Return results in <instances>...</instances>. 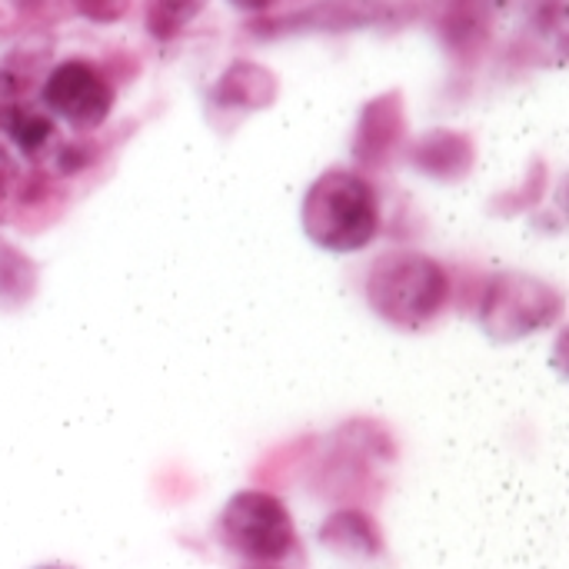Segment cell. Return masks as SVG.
<instances>
[{
  "mask_svg": "<svg viewBox=\"0 0 569 569\" xmlns=\"http://www.w3.org/2000/svg\"><path fill=\"white\" fill-rule=\"evenodd\" d=\"M303 230L323 250H363L380 230L373 187L353 170H327L303 197Z\"/></svg>",
  "mask_w": 569,
  "mask_h": 569,
  "instance_id": "cell-1",
  "label": "cell"
},
{
  "mask_svg": "<svg viewBox=\"0 0 569 569\" xmlns=\"http://www.w3.org/2000/svg\"><path fill=\"white\" fill-rule=\"evenodd\" d=\"M367 293L373 310L390 323L420 327L440 313L447 300V277L423 253H387L373 263Z\"/></svg>",
  "mask_w": 569,
  "mask_h": 569,
  "instance_id": "cell-2",
  "label": "cell"
},
{
  "mask_svg": "<svg viewBox=\"0 0 569 569\" xmlns=\"http://www.w3.org/2000/svg\"><path fill=\"white\" fill-rule=\"evenodd\" d=\"M217 537L230 553L250 560L253 567H273L297 550L293 517L263 490H243L230 497L217 520Z\"/></svg>",
  "mask_w": 569,
  "mask_h": 569,
  "instance_id": "cell-3",
  "label": "cell"
},
{
  "mask_svg": "<svg viewBox=\"0 0 569 569\" xmlns=\"http://www.w3.org/2000/svg\"><path fill=\"white\" fill-rule=\"evenodd\" d=\"M40 97L73 130H97L113 110V83L87 60L57 63L47 73Z\"/></svg>",
  "mask_w": 569,
  "mask_h": 569,
  "instance_id": "cell-4",
  "label": "cell"
},
{
  "mask_svg": "<svg viewBox=\"0 0 569 569\" xmlns=\"http://www.w3.org/2000/svg\"><path fill=\"white\" fill-rule=\"evenodd\" d=\"M403 97L400 90H390L377 100H370L360 113L357 137H353V153L367 167H380L390 160V153L403 140Z\"/></svg>",
  "mask_w": 569,
  "mask_h": 569,
  "instance_id": "cell-5",
  "label": "cell"
},
{
  "mask_svg": "<svg viewBox=\"0 0 569 569\" xmlns=\"http://www.w3.org/2000/svg\"><path fill=\"white\" fill-rule=\"evenodd\" d=\"M503 283L510 290H503L497 283V290L487 300V327L490 330H497L500 323H517V317H523L520 327H523V333H530L537 327H547L550 317H557V313H547V310H530V303H543V300L557 297L553 290L540 287L533 280L527 283V277H503ZM513 337H517V327H513Z\"/></svg>",
  "mask_w": 569,
  "mask_h": 569,
  "instance_id": "cell-6",
  "label": "cell"
},
{
  "mask_svg": "<svg viewBox=\"0 0 569 569\" xmlns=\"http://www.w3.org/2000/svg\"><path fill=\"white\" fill-rule=\"evenodd\" d=\"M213 100L223 107H240V110H263L277 100V77L250 60H237L233 67L223 70V77L213 87Z\"/></svg>",
  "mask_w": 569,
  "mask_h": 569,
  "instance_id": "cell-7",
  "label": "cell"
},
{
  "mask_svg": "<svg viewBox=\"0 0 569 569\" xmlns=\"http://www.w3.org/2000/svg\"><path fill=\"white\" fill-rule=\"evenodd\" d=\"M413 163L427 170L430 177L453 180L463 177L473 163V143L463 133L453 130H430L417 147H413Z\"/></svg>",
  "mask_w": 569,
  "mask_h": 569,
  "instance_id": "cell-8",
  "label": "cell"
},
{
  "mask_svg": "<svg viewBox=\"0 0 569 569\" xmlns=\"http://www.w3.org/2000/svg\"><path fill=\"white\" fill-rule=\"evenodd\" d=\"M387 17L383 0H320L300 17L283 20L280 27H313V30H350L370 27Z\"/></svg>",
  "mask_w": 569,
  "mask_h": 569,
  "instance_id": "cell-9",
  "label": "cell"
},
{
  "mask_svg": "<svg viewBox=\"0 0 569 569\" xmlns=\"http://www.w3.org/2000/svg\"><path fill=\"white\" fill-rule=\"evenodd\" d=\"M320 540H323V547H333L337 553H350V557H377L383 550L377 523L367 513H360V510L333 513L323 523Z\"/></svg>",
  "mask_w": 569,
  "mask_h": 569,
  "instance_id": "cell-10",
  "label": "cell"
},
{
  "mask_svg": "<svg viewBox=\"0 0 569 569\" xmlns=\"http://www.w3.org/2000/svg\"><path fill=\"white\" fill-rule=\"evenodd\" d=\"M3 133H10V140L17 143V150H20L23 157H37V153L53 140L57 127H53V120H50L47 113L17 103Z\"/></svg>",
  "mask_w": 569,
  "mask_h": 569,
  "instance_id": "cell-11",
  "label": "cell"
},
{
  "mask_svg": "<svg viewBox=\"0 0 569 569\" xmlns=\"http://www.w3.org/2000/svg\"><path fill=\"white\" fill-rule=\"evenodd\" d=\"M210 0H147V30L157 40L177 37Z\"/></svg>",
  "mask_w": 569,
  "mask_h": 569,
  "instance_id": "cell-12",
  "label": "cell"
},
{
  "mask_svg": "<svg viewBox=\"0 0 569 569\" xmlns=\"http://www.w3.org/2000/svg\"><path fill=\"white\" fill-rule=\"evenodd\" d=\"M70 3L80 17H87L93 23H117L130 10V0H70Z\"/></svg>",
  "mask_w": 569,
  "mask_h": 569,
  "instance_id": "cell-13",
  "label": "cell"
},
{
  "mask_svg": "<svg viewBox=\"0 0 569 569\" xmlns=\"http://www.w3.org/2000/svg\"><path fill=\"white\" fill-rule=\"evenodd\" d=\"M87 163H90V147L80 143V140L63 143L60 153H57V170H60V173H80Z\"/></svg>",
  "mask_w": 569,
  "mask_h": 569,
  "instance_id": "cell-14",
  "label": "cell"
},
{
  "mask_svg": "<svg viewBox=\"0 0 569 569\" xmlns=\"http://www.w3.org/2000/svg\"><path fill=\"white\" fill-rule=\"evenodd\" d=\"M13 177H17V167H13L10 153L0 147V200L10 193V187H13Z\"/></svg>",
  "mask_w": 569,
  "mask_h": 569,
  "instance_id": "cell-15",
  "label": "cell"
},
{
  "mask_svg": "<svg viewBox=\"0 0 569 569\" xmlns=\"http://www.w3.org/2000/svg\"><path fill=\"white\" fill-rule=\"evenodd\" d=\"M233 7H240V10H253V13H260V10H267V7H273L277 0H230Z\"/></svg>",
  "mask_w": 569,
  "mask_h": 569,
  "instance_id": "cell-16",
  "label": "cell"
},
{
  "mask_svg": "<svg viewBox=\"0 0 569 569\" xmlns=\"http://www.w3.org/2000/svg\"><path fill=\"white\" fill-rule=\"evenodd\" d=\"M37 569H70V567H37Z\"/></svg>",
  "mask_w": 569,
  "mask_h": 569,
  "instance_id": "cell-17",
  "label": "cell"
},
{
  "mask_svg": "<svg viewBox=\"0 0 569 569\" xmlns=\"http://www.w3.org/2000/svg\"><path fill=\"white\" fill-rule=\"evenodd\" d=\"M247 569H277V567H247Z\"/></svg>",
  "mask_w": 569,
  "mask_h": 569,
  "instance_id": "cell-18",
  "label": "cell"
}]
</instances>
